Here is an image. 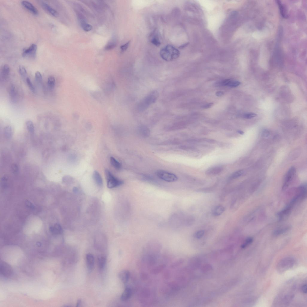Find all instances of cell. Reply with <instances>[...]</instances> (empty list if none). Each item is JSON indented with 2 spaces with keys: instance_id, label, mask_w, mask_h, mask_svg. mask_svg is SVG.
<instances>
[{
  "instance_id": "cell-1",
  "label": "cell",
  "mask_w": 307,
  "mask_h": 307,
  "mask_svg": "<svg viewBox=\"0 0 307 307\" xmlns=\"http://www.w3.org/2000/svg\"><path fill=\"white\" fill-rule=\"evenodd\" d=\"M43 222L40 218L32 215L26 220L23 228L24 233L27 234L38 233L42 227Z\"/></svg>"
},
{
  "instance_id": "cell-2",
  "label": "cell",
  "mask_w": 307,
  "mask_h": 307,
  "mask_svg": "<svg viewBox=\"0 0 307 307\" xmlns=\"http://www.w3.org/2000/svg\"><path fill=\"white\" fill-rule=\"evenodd\" d=\"M159 93L156 90L150 93L142 99L138 104V110L140 111H145L151 104H154L158 100Z\"/></svg>"
},
{
  "instance_id": "cell-3",
  "label": "cell",
  "mask_w": 307,
  "mask_h": 307,
  "mask_svg": "<svg viewBox=\"0 0 307 307\" xmlns=\"http://www.w3.org/2000/svg\"><path fill=\"white\" fill-rule=\"evenodd\" d=\"M160 55L161 57L164 60L168 62L171 61L179 57L180 52L173 46L168 45L160 50Z\"/></svg>"
},
{
  "instance_id": "cell-4",
  "label": "cell",
  "mask_w": 307,
  "mask_h": 307,
  "mask_svg": "<svg viewBox=\"0 0 307 307\" xmlns=\"http://www.w3.org/2000/svg\"><path fill=\"white\" fill-rule=\"evenodd\" d=\"M105 175L107 180V186L108 188H113L123 184L124 182L122 181L114 176L109 170L108 169L105 170Z\"/></svg>"
},
{
  "instance_id": "cell-5",
  "label": "cell",
  "mask_w": 307,
  "mask_h": 307,
  "mask_svg": "<svg viewBox=\"0 0 307 307\" xmlns=\"http://www.w3.org/2000/svg\"><path fill=\"white\" fill-rule=\"evenodd\" d=\"M295 262L293 258H284L279 262L277 266V270L279 272L283 273L293 267Z\"/></svg>"
},
{
  "instance_id": "cell-6",
  "label": "cell",
  "mask_w": 307,
  "mask_h": 307,
  "mask_svg": "<svg viewBox=\"0 0 307 307\" xmlns=\"http://www.w3.org/2000/svg\"><path fill=\"white\" fill-rule=\"evenodd\" d=\"M157 174L160 179L168 182H175L178 179L176 176L173 173L162 170L157 172Z\"/></svg>"
},
{
  "instance_id": "cell-7",
  "label": "cell",
  "mask_w": 307,
  "mask_h": 307,
  "mask_svg": "<svg viewBox=\"0 0 307 307\" xmlns=\"http://www.w3.org/2000/svg\"><path fill=\"white\" fill-rule=\"evenodd\" d=\"M37 47L36 44H32L29 48L23 50L22 56L24 58L33 59L36 55Z\"/></svg>"
},
{
  "instance_id": "cell-8",
  "label": "cell",
  "mask_w": 307,
  "mask_h": 307,
  "mask_svg": "<svg viewBox=\"0 0 307 307\" xmlns=\"http://www.w3.org/2000/svg\"><path fill=\"white\" fill-rule=\"evenodd\" d=\"M296 173L295 168L292 167L290 168L285 178L284 183L282 186V189L285 190L289 186L295 176Z\"/></svg>"
},
{
  "instance_id": "cell-9",
  "label": "cell",
  "mask_w": 307,
  "mask_h": 307,
  "mask_svg": "<svg viewBox=\"0 0 307 307\" xmlns=\"http://www.w3.org/2000/svg\"><path fill=\"white\" fill-rule=\"evenodd\" d=\"M8 92L12 102L14 103L18 102L19 99V92L16 86L12 85L9 86Z\"/></svg>"
},
{
  "instance_id": "cell-10",
  "label": "cell",
  "mask_w": 307,
  "mask_h": 307,
  "mask_svg": "<svg viewBox=\"0 0 307 307\" xmlns=\"http://www.w3.org/2000/svg\"><path fill=\"white\" fill-rule=\"evenodd\" d=\"M0 271L1 274L5 277H10L13 274L12 267L9 264L4 262H2L1 264Z\"/></svg>"
},
{
  "instance_id": "cell-11",
  "label": "cell",
  "mask_w": 307,
  "mask_h": 307,
  "mask_svg": "<svg viewBox=\"0 0 307 307\" xmlns=\"http://www.w3.org/2000/svg\"><path fill=\"white\" fill-rule=\"evenodd\" d=\"M293 207V206L289 203L283 209L278 212L277 215L279 220H283L287 218L290 214Z\"/></svg>"
},
{
  "instance_id": "cell-12",
  "label": "cell",
  "mask_w": 307,
  "mask_h": 307,
  "mask_svg": "<svg viewBox=\"0 0 307 307\" xmlns=\"http://www.w3.org/2000/svg\"><path fill=\"white\" fill-rule=\"evenodd\" d=\"M86 261L87 268L89 271L94 269L95 265V259L93 254H88L86 255Z\"/></svg>"
},
{
  "instance_id": "cell-13",
  "label": "cell",
  "mask_w": 307,
  "mask_h": 307,
  "mask_svg": "<svg viewBox=\"0 0 307 307\" xmlns=\"http://www.w3.org/2000/svg\"><path fill=\"white\" fill-rule=\"evenodd\" d=\"M21 4L27 10L29 11L35 15H38V11L32 4L27 1H23L21 2Z\"/></svg>"
},
{
  "instance_id": "cell-14",
  "label": "cell",
  "mask_w": 307,
  "mask_h": 307,
  "mask_svg": "<svg viewBox=\"0 0 307 307\" xmlns=\"http://www.w3.org/2000/svg\"><path fill=\"white\" fill-rule=\"evenodd\" d=\"M41 6L44 10L52 16L57 17L58 15L57 11L50 6L47 3L42 2L41 4Z\"/></svg>"
},
{
  "instance_id": "cell-15",
  "label": "cell",
  "mask_w": 307,
  "mask_h": 307,
  "mask_svg": "<svg viewBox=\"0 0 307 307\" xmlns=\"http://www.w3.org/2000/svg\"><path fill=\"white\" fill-rule=\"evenodd\" d=\"M118 276L121 282L124 283L126 284L129 279L130 273L128 270H124L119 272Z\"/></svg>"
},
{
  "instance_id": "cell-16",
  "label": "cell",
  "mask_w": 307,
  "mask_h": 307,
  "mask_svg": "<svg viewBox=\"0 0 307 307\" xmlns=\"http://www.w3.org/2000/svg\"><path fill=\"white\" fill-rule=\"evenodd\" d=\"M132 289L129 286H126L121 295V300L123 301H128L132 297Z\"/></svg>"
},
{
  "instance_id": "cell-17",
  "label": "cell",
  "mask_w": 307,
  "mask_h": 307,
  "mask_svg": "<svg viewBox=\"0 0 307 307\" xmlns=\"http://www.w3.org/2000/svg\"><path fill=\"white\" fill-rule=\"evenodd\" d=\"M10 73V67L9 65L5 64L2 65L1 69V75L2 79L6 80L8 78Z\"/></svg>"
},
{
  "instance_id": "cell-18",
  "label": "cell",
  "mask_w": 307,
  "mask_h": 307,
  "mask_svg": "<svg viewBox=\"0 0 307 307\" xmlns=\"http://www.w3.org/2000/svg\"><path fill=\"white\" fill-rule=\"evenodd\" d=\"M291 228L290 226L287 225L278 228L273 231V234L275 236L283 234L289 231L291 229Z\"/></svg>"
},
{
  "instance_id": "cell-19",
  "label": "cell",
  "mask_w": 307,
  "mask_h": 307,
  "mask_svg": "<svg viewBox=\"0 0 307 307\" xmlns=\"http://www.w3.org/2000/svg\"><path fill=\"white\" fill-rule=\"evenodd\" d=\"M93 178L97 185L98 186H102L103 185L102 178L98 171H95L93 175Z\"/></svg>"
},
{
  "instance_id": "cell-20",
  "label": "cell",
  "mask_w": 307,
  "mask_h": 307,
  "mask_svg": "<svg viewBox=\"0 0 307 307\" xmlns=\"http://www.w3.org/2000/svg\"><path fill=\"white\" fill-rule=\"evenodd\" d=\"M106 263V258L104 256H100L98 258V264L99 268L101 270L104 269Z\"/></svg>"
},
{
  "instance_id": "cell-21",
  "label": "cell",
  "mask_w": 307,
  "mask_h": 307,
  "mask_svg": "<svg viewBox=\"0 0 307 307\" xmlns=\"http://www.w3.org/2000/svg\"><path fill=\"white\" fill-rule=\"evenodd\" d=\"M225 208L222 206H218L214 208L213 211V214L215 216H218L221 215L225 211Z\"/></svg>"
},
{
  "instance_id": "cell-22",
  "label": "cell",
  "mask_w": 307,
  "mask_h": 307,
  "mask_svg": "<svg viewBox=\"0 0 307 307\" xmlns=\"http://www.w3.org/2000/svg\"><path fill=\"white\" fill-rule=\"evenodd\" d=\"M222 168L220 167H213L207 170V173L210 175L218 174L222 171Z\"/></svg>"
},
{
  "instance_id": "cell-23",
  "label": "cell",
  "mask_w": 307,
  "mask_h": 307,
  "mask_svg": "<svg viewBox=\"0 0 307 307\" xmlns=\"http://www.w3.org/2000/svg\"><path fill=\"white\" fill-rule=\"evenodd\" d=\"M4 134L5 137L7 139L11 138L12 134V127L9 125L5 127L4 129Z\"/></svg>"
},
{
  "instance_id": "cell-24",
  "label": "cell",
  "mask_w": 307,
  "mask_h": 307,
  "mask_svg": "<svg viewBox=\"0 0 307 307\" xmlns=\"http://www.w3.org/2000/svg\"><path fill=\"white\" fill-rule=\"evenodd\" d=\"M110 162L112 165L117 170H119L121 168V164L118 161L113 158L111 157L110 158Z\"/></svg>"
},
{
  "instance_id": "cell-25",
  "label": "cell",
  "mask_w": 307,
  "mask_h": 307,
  "mask_svg": "<svg viewBox=\"0 0 307 307\" xmlns=\"http://www.w3.org/2000/svg\"><path fill=\"white\" fill-rule=\"evenodd\" d=\"M277 2L279 7L280 14H281L283 17L284 18H287V15L286 13V9L284 5L280 1H277Z\"/></svg>"
},
{
  "instance_id": "cell-26",
  "label": "cell",
  "mask_w": 307,
  "mask_h": 307,
  "mask_svg": "<svg viewBox=\"0 0 307 307\" xmlns=\"http://www.w3.org/2000/svg\"><path fill=\"white\" fill-rule=\"evenodd\" d=\"M151 42L154 45L157 47H158L160 45L161 42L159 38L158 35L157 34H155L153 35L151 39Z\"/></svg>"
},
{
  "instance_id": "cell-27",
  "label": "cell",
  "mask_w": 307,
  "mask_h": 307,
  "mask_svg": "<svg viewBox=\"0 0 307 307\" xmlns=\"http://www.w3.org/2000/svg\"><path fill=\"white\" fill-rule=\"evenodd\" d=\"M55 79L53 76H50L48 78V85L50 88L53 89L55 86Z\"/></svg>"
},
{
  "instance_id": "cell-28",
  "label": "cell",
  "mask_w": 307,
  "mask_h": 307,
  "mask_svg": "<svg viewBox=\"0 0 307 307\" xmlns=\"http://www.w3.org/2000/svg\"><path fill=\"white\" fill-rule=\"evenodd\" d=\"M26 125L29 132L31 134H33L34 132V127L32 121L30 120L27 121Z\"/></svg>"
},
{
  "instance_id": "cell-29",
  "label": "cell",
  "mask_w": 307,
  "mask_h": 307,
  "mask_svg": "<svg viewBox=\"0 0 307 307\" xmlns=\"http://www.w3.org/2000/svg\"><path fill=\"white\" fill-rule=\"evenodd\" d=\"M116 42L114 40H112L110 41L106 46L105 49V50H109L113 49L115 48L116 46Z\"/></svg>"
},
{
  "instance_id": "cell-30",
  "label": "cell",
  "mask_w": 307,
  "mask_h": 307,
  "mask_svg": "<svg viewBox=\"0 0 307 307\" xmlns=\"http://www.w3.org/2000/svg\"><path fill=\"white\" fill-rule=\"evenodd\" d=\"M76 14L79 21V22L80 25L87 23L85 17L83 14L79 12H76Z\"/></svg>"
},
{
  "instance_id": "cell-31",
  "label": "cell",
  "mask_w": 307,
  "mask_h": 307,
  "mask_svg": "<svg viewBox=\"0 0 307 307\" xmlns=\"http://www.w3.org/2000/svg\"><path fill=\"white\" fill-rule=\"evenodd\" d=\"M19 71L20 75L23 77H25L27 75V72L25 67L23 65H20L19 68Z\"/></svg>"
},
{
  "instance_id": "cell-32",
  "label": "cell",
  "mask_w": 307,
  "mask_h": 307,
  "mask_svg": "<svg viewBox=\"0 0 307 307\" xmlns=\"http://www.w3.org/2000/svg\"><path fill=\"white\" fill-rule=\"evenodd\" d=\"M244 173V170H239V171L236 172L235 173H234L231 175L230 178L232 179H236L241 176Z\"/></svg>"
},
{
  "instance_id": "cell-33",
  "label": "cell",
  "mask_w": 307,
  "mask_h": 307,
  "mask_svg": "<svg viewBox=\"0 0 307 307\" xmlns=\"http://www.w3.org/2000/svg\"><path fill=\"white\" fill-rule=\"evenodd\" d=\"M254 239L252 237H249L247 238L245 241L244 244H243L242 245H241V248H244L247 246L251 244L252 242H253Z\"/></svg>"
},
{
  "instance_id": "cell-34",
  "label": "cell",
  "mask_w": 307,
  "mask_h": 307,
  "mask_svg": "<svg viewBox=\"0 0 307 307\" xmlns=\"http://www.w3.org/2000/svg\"><path fill=\"white\" fill-rule=\"evenodd\" d=\"M83 30L86 32H89L93 29L92 26L90 24L85 23L80 25Z\"/></svg>"
},
{
  "instance_id": "cell-35",
  "label": "cell",
  "mask_w": 307,
  "mask_h": 307,
  "mask_svg": "<svg viewBox=\"0 0 307 307\" xmlns=\"http://www.w3.org/2000/svg\"><path fill=\"white\" fill-rule=\"evenodd\" d=\"M35 80L37 82L39 83H41L42 80V76L41 73L39 71H37L35 73Z\"/></svg>"
},
{
  "instance_id": "cell-36",
  "label": "cell",
  "mask_w": 307,
  "mask_h": 307,
  "mask_svg": "<svg viewBox=\"0 0 307 307\" xmlns=\"http://www.w3.org/2000/svg\"><path fill=\"white\" fill-rule=\"evenodd\" d=\"M26 82H27V85L33 93H35V88L34 87L33 83H32L30 79L28 78H27L26 79Z\"/></svg>"
},
{
  "instance_id": "cell-37",
  "label": "cell",
  "mask_w": 307,
  "mask_h": 307,
  "mask_svg": "<svg viewBox=\"0 0 307 307\" xmlns=\"http://www.w3.org/2000/svg\"><path fill=\"white\" fill-rule=\"evenodd\" d=\"M241 83L238 81H232L230 80L228 86L230 87H235L240 85Z\"/></svg>"
},
{
  "instance_id": "cell-38",
  "label": "cell",
  "mask_w": 307,
  "mask_h": 307,
  "mask_svg": "<svg viewBox=\"0 0 307 307\" xmlns=\"http://www.w3.org/2000/svg\"><path fill=\"white\" fill-rule=\"evenodd\" d=\"M73 180V178L70 176L66 175L63 177L62 178V181L65 183H70Z\"/></svg>"
},
{
  "instance_id": "cell-39",
  "label": "cell",
  "mask_w": 307,
  "mask_h": 307,
  "mask_svg": "<svg viewBox=\"0 0 307 307\" xmlns=\"http://www.w3.org/2000/svg\"><path fill=\"white\" fill-rule=\"evenodd\" d=\"M12 171L13 173L17 174L18 173L19 169L18 166L16 164H13L12 166Z\"/></svg>"
},
{
  "instance_id": "cell-40",
  "label": "cell",
  "mask_w": 307,
  "mask_h": 307,
  "mask_svg": "<svg viewBox=\"0 0 307 307\" xmlns=\"http://www.w3.org/2000/svg\"><path fill=\"white\" fill-rule=\"evenodd\" d=\"M131 42V41H129V42H127L126 44L123 45L121 46L120 48L121 52H123L126 51V50L128 48Z\"/></svg>"
},
{
  "instance_id": "cell-41",
  "label": "cell",
  "mask_w": 307,
  "mask_h": 307,
  "mask_svg": "<svg viewBox=\"0 0 307 307\" xmlns=\"http://www.w3.org/2000/svg\"><path fill=\"white\" fill-rule=\"evenodd\" d=\"M257 115L254 113H249L245 114L244 115V117L245 118L247 119H251L255 117H257Z\"/></svg>"
},
{
  "instance_id": "cell-42",
  "label": "cell",
  "mask_w": 307,
  "mask_h": 307,
  "mask_svg": "<svg viewBox=\"0 0 307 307\" xmlns=\"http://www.w3.org/2000/svg\"><path fill=\"white\" fill-rule=\"evenodd\" d=\"M204 234V231L203 230H200L196 233L195 236L196 238L200 239L203 237Z\"/></svg>"
},
{
  "instance_id": "cell-43",
  "label": "cell",
  "mask_w": 307,
  "mask_h": 307,
  "mask_svg": "<svg viewBox=\"0 0 307 307\" xmlns=\"http://www.w3.org/2000/svg\"><path fill=\"white\" fill-rule=\"evenodd\" d=\"M230 81V80L229 79L225 80L221 83L220 85L222 86H228Z\"/></svg>"
},
{
  "instance_id": "cell-44",
  "label": "cell",
  "mask_w": 307,
  "mask_h": 307,
  "mask_svg": "<svg viewBox=\"0 0 307 307\" xmlns=\"http://www.w3.org/2000/svg\"><path fill=\"white\" fill-rule=\"evenodd\" d=\"M213 105V104L212 103H210L205 105L202 106V107L203 109H207L211 108Z\"/></svg>"
},
{
  "instance_id": "cell-45",
  "label": "cell",
  "mask_w": 307,
  "mask_h": 307,
  "mask_svg": "<svg viewBox=\"0 0 307 307\" xmlns=\"http://www.w3.org/2000/svg\"><path fill=\"white\" fill-rule=\"evenodd\" d=\"M301 290H302L303 293L305 294L307 293L306 284H304L302 286V288H301Z\"/></svg>"
},
{
  "instance_id": "cell-46",
  "label": "cell",
  "mask_w": 307,
  "mask_h": 307,
  "mask_svg": "<svg viewBox=\"0 0 307 307\" xmlns=\"http://www.w3.org/2000/svg\"><path fill=\"white\" fill-rule=\"evenodd\" d=\"M224 94V93L223 91H217L216 93V95L218 97H220L222 96Z\"/></svg>"
},
{
  "instance_id": "cell-47",
  "label": "cell",
  "mask_w": 307,
  "mask_h": 307,
  "mask_svg": "<svg viewBox=\"0 0 307 307\" xmlns=\"http://www.w3.org/2000/svg\"><path fill=\"white\" fill-rule=\"evenodd\" d=\"M269 134V132L267 131H265L263 133V135L265 137H267L268 136Z\"/></svg>"
},
{
  "instance_id": "cell-48",
  "label": "cell",
  "mask_w": 307,
  "mask_h": 307,
  "mask_svg": "<svg viewBox=\"0 0 307 307\" xmlns=\"http://www.w3.org/2000/svg\"><path fill=\"white\" fill-rule=\"evenodd\" d=\"M82 303V301L80 299L78 300V301L77 303L76 304V307L79 306L80 305H81Z\"/></svg>"
},
{
  "instance_id": "cell-49",
  "label": "cell",
  "mask_w": 307,
  "mask_h": 307,
  "mask_svg": "<svg viewBox=\"0 0 307 307\" xmlns=\"http://www.w3.org/2000/svg\"><path fill=\"white\" fill-rule=\"evenodd\" d=\"M188 43L185 44L183 45H182V46H180V47H179V48L181 49H182L185 48V47H186L187 45H188Z\"/></svg>"
},
{
  "instance_id": "cell-50",
  "label": "cell",
  "mask_w": 307,
  "mask_h": 307,
  "mask_svg": "<svg viewBox=\"0 0 307 307\" xmlns=\"http://www.w3.org/2000/svg\"><path fill=\"white\" fill-rule=\"evenodd\" d=\"M237 132H238L239 134L241 135H243L244 133V132L241 130H239L237 131Z\"/></svg>"
},
{
  "instance_id": "cell-51",
  "label": "cell",
  "mask_w": 307,
  "mask_h": 307,
  "mask_svg": "<svg viewBox=\"0 0 307 307\" xmlns=\"http://www.w3.org/2000/svg\"><path fill=\"white\" fill-rule=\"evenodd\" d=\"M73 190L75 192H76L78 191V189L77 188H76V187H75V188H74L73 189Z\"/></svg>"
}]
</instances>
